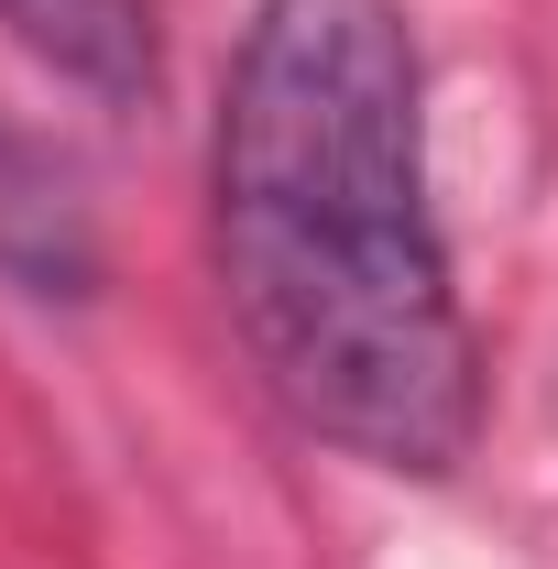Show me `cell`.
I'll return each mask as SVG.
<instances>
[{
    "mask_svg": "<svg viewBox=\"0 0 558 569\" xmlns=\"http://www.w3.org/2000/svg\"><path fill=\"white\" fill-rule=\"evenodd\" d=\"M219 296L296 427L372 471H460L482 351L427 219V67L395 0H263L209 142Z\"/></svg>",
    "mask_w": 558,
    "mask_h": 569,
    "instance_id": "6da1fadb",
    "label": "cell"
},
{
    "mask_svg": "<svg viewBox=\"0 0 558 569\" xmlns=\"http://www.w3.org/2000/svg\"><path fill=\"white\" fill-rule=\"evenodd\" d=\"M0 33L88 99L153 88V0H0Z\"/></svg>",
    "mask_w": 558,
    "mask_h": 569,
    "instance_id": "7a4b0ae2",
    "label": "cell"
}]
</instances>
